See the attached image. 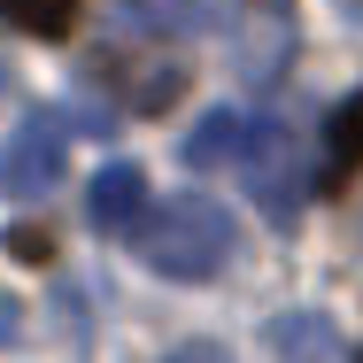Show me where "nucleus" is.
Listing matches in <instances>:
<instances>
[{"instance_id": "3", "label": "nucleus", "mask_w": 363, "mask_h": 363, "mask_svg": "<svg viewBox=\"0 0 363 363\" xmlns=\"http://www.w3.org/2000/svg\"><path fill=\"white\" fill-rule=\"evenodd\" d=\"M62 162H70V124L55 116V108H39V116H23L8 147H0V194L8 201H39V194H55L62 186Z\"/></svg>"}, {"instance_id": "5", "label": "nucleus", "mask_w": 363, "mask_h": 363, "mask_svg": "<svg viewBox=\"0 0 363 363\" xmlns=\"http://www.w3.org/2000/svg\"><path fill=\"white\" fill-rule=\"evenodd\" d=\"M93 77L124 101V108H170L178 93H186V62H162V55H140V47H108V55H93Z\"/></svg>"}, {"instance_id": "2", "label": "nucleus", "mask_w": 363, "mask_h": 363, "mask_svg": "<svg viewBox=\"0 0 363 363\" xmlns=\"http://www.w3.org/2000/svg\"><path fill=\"white\" fill-rule=\"evenodd\" d=\"M232 170L247 178V194H255V209L263 217L286 224L301 209V194H309V155L294 140L279 116H255V124H240V155H232Z\"/></svg>"}, {"instance_id": "11", "label": "nucleus", "mask_w": 363, "mask_h": 363, "mask_svg": "<svg viewBox=\"0 0 363 363\" xmlns=\"http://www.w3.org/2000/svg\"><path fill=\"white\" fill-rule=\"evenodd\" d=\"M77 8H85V0H0V16L23 23V31H39V39H62L77 23Z\"/></svg>"}, {"instance_id": "6", "label": "nucleus", "mask_w": 363, "mask_h": 363, "mask_svg": "<svg viewBox=\"0 0 363 363\" xmlns=\"http://www.w3.org/2000/svg\"><path fill=\"white\" fill-rule=\"evenodd\" d=\"M263 348L271 363H340V325L325 309H286L263 325Z\"/></svg>"}, {"instance_id": "4", "label": "nucleus", "mask_w": 363, "mask_h": 363, "mask_svg": "<svg viewBox=\"0 0 363 363\" xmlns=\"http://www.w3.org/2000/svg\"><path fill=\"white\" fill-rule=\"evenodd\" d=\"M232 16H240V77H247L255 93H271V85L286 77L294 47H301L294 0H232Z\"/></svg>"}, {"instance_id": "10", "label": "nucleus", "mask_w": 363, "mask_h": 363, "mask_svg": "<svg viewBox=\"0 0 363 363\" xmlns=\"http://www.w3.org/2000/svg\"><path fill=\"white\" fill-rule=\"evenodd\" d=\"M240 124H247V116H232V108L201 116V124H194V140H186V162H194V170H224V162L240 155Z\"/></svg>"}, {"instance_id": "9", "label": "nucleus", "mask_w": 363, "mask_h": 363, "mask_svg": "<svg viewBox=\"0 0 363 363\" xmlns=\"http://www.w3.org/2000/svg\"><path fill=\"white\" fill-rule=\"evenodd\" d=\"M116 16L140 31V39H186L201 23V0H116Z\"/></svg>"}, {"instance_id": "12", "label": "nucleus", "mask_w": 363, "mask_h": 363, "mask_svg": "<svg viewBox=\"0 0 363 363\" xmlns=\"http://www.w3.org/2000/svg\"><path fill=\"white\" fill-rule=\"evenodd\" d=\"M8 255H23V263H47V255H55V240H47V232H8Z\"/></svg>"}, {"instance_id": "8", "label": "nucleus", "mask_w": 363, "mask_h": 363, "mask_svg": "<svg viewBox=\"0 0 363 363\" xmlns=\"http://www.w3.org/2000/svg\"><path fill=\"white\" fill-rule=\"evenodd\" d=\"M363 170V93H348L325 124V170H317V194H340Z\"/></svg>"}, {"instance_id": "1", "label": "nucleus", "mask_w": 363, "mask_h": 363, "mask_svg": "<svg viewBox=\"0 0 363 363\" xmlns=\"http://www.w3.org/2000/svg\"><path fill=\"white\" fill-rule=\"evenodd\" d=\"M132 247H140L147 271L178 279V286H201L232 263V209L209 194H170V201H147L132 224Z\"/></svg>"}, {"instance_id": "7", "label": "nucleus", "mask_w": 363, "mask_h": 363, "mask_svg": "<svg viewBox=\"0 0 363 363\" xmlns=\"http://www.w3.org/2000/svg\"><path fill=\"white\" fill-rule=\"evenodd\" d=\"M140 209H147L140 162H108V170L93 178V194H85V217H93V232H108V240H124V232L140 224Z\"/></svg>"}, {"instance_id": "13", "label": "nucleus", "mask_w": 363, "mask_h": 363, "mask_svg": "<svg viewBox=\"0 0 363 363\" xmlns=\"http://www.w3.org/2000/svg\"><path fill=\"white\" fill-rule=\"evenodd\" d=\"M162 363H232V356H224L217 340H194V348H178V356H162Z\"/></svg>"}, {"instance_id": "14", "label": "nucleus", "mask_w": 363, "mask_h": 363, "mask_svg": "<svg viewBox=\"0 0 363 363\" xmlns=\"http://www.w3.org/2000/svg\"><path fill=\"white\" fill-rule=\"evenodd\" d=\"M16 340V301H0V348Z\"/></svg>"}]
</instances>
